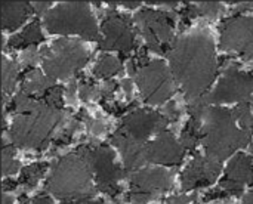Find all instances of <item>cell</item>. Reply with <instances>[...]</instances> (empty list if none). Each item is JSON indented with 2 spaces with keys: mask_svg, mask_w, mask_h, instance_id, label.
<instances>
[{
  "mask_svg": "<svg viewBox=\"0 0 253 204\" xmlns=\"http://www.w3.org/2000/svg\"><path fill=\"white\" fill-rule=\"evenodd\" d=\"M170 71L188 101L205 96L216 77L218 61L211 34L205 30L191 31L175 40L168 53Z\"/></svg>",
  "mask_w": 253,
  "mask_h": 204,
  "instance_id": "6da1fadb",
  "label": "cell"
},
{
  "mask_svg": "<svg viewBox=\"0 0 253 204\" xmlns=\"http://www.w3.org/2000/svg\"><path fill=\"white\" fill-rule=\"evenodd\" d=\"M12 110L15 117L10 124V141L28 150L47 147L59 124L64 122V113L59 108L21 92L12 99Z\"/></svg>",
  "mask_w": 253,
  "mask_h": 204,
  "instance_id": "7a4b0ae2",
  "label": "cell"
},
{
  "mask_svg": "<svg viewBox=\"0 0 253 204\" xmlns=\"http://www.w3.org/2000/svg\"><path fill=\"white\" fill-rule=\"evenodd\" d=\"M202 122V144L212 160L222 162L251 142V133L237 126L231 110L208 107Z\"/></svg>",
  "mask_w": 253,
  "mask_h": 204,
  "instance_id": "3957f363",
  "label": "cell"
},
{
  "mask_svg": "<svg viewBox=\"0 0 253 204\" xmlns=\"http://www.w3.org/2000/svg\"><path fill=\"white\" fill-rule=\"evenodd\" d=\"M92 181L93 172L87 160L76 151L53 164L46 182V190L59 199L84 200L90 199L98 191Z\"/></svg>",
  "mask_w": 253,
  "mask_h": 204,
  "instance_id": "277c9868",
  "label": "cell"
},
{
  "mask_svg": "<svg viewBox=\"0 0 253 204\" xmlns=\"http://www.w3.org/2000/svg\"><path fill=\"white\" fill-rule=\"evenodd\" d=\"M47 31L53 34H79L86 40L101 39L90 6L86 1L61 3L44 16Z\"/></svg>",
  "mask_w": 253,
  "mask_h": 204,
  "instance_id": "5b68a950",
  "label": "cell"
},
{
  "mask_svg": "<svg viewBox=\"0 0 253 204\" xmlns=\"http://www.w3.org/2000/svg\"><path fill=\"white\" fill-rule=\"evenodd\" d=\"M43 61V70L50 79H68L80 68H83L89 59V53L83 44L71 39H59L53 41L50 47L40 50Z\"/></svg>",
  "mask_w": 253,
  "mask_h": 204,
  "instance_id": "8992f818",
  "label": "cell"
},
{
  "mask_svg": "<svg viewBox=\"0 0 253 204\" xmlns=\"http://www.w3.org/2000/svg\"><path fill=\"white\" fill-rule=\"evenodd\" d=\"M89 163L95 181L96 188L101 193L108 194L110 197H114L117 193H120L119 181L125 176V172L120 169V166L116 163L114 153L107 145H95V147H80L77 150Z\"/></svg>",
  "mask_w": 253,
  "mask_h": 204,
  "instance_id": "52a82bcc",
  "label": "cell"
},
{
  "mask_svg": "<svg viewBox=\"0 0 253 204\" xmlns=\"http://www.w3.org/2000/svg\"><path fill=\"white\" fill-rule=\"evenodd\" d=\"M135 82L150 105H162L168 102L173 92V76L166 64L160 59L147 62L135 73Z\"/></svg>",
  "mask_w": 253,
  "mask_h": 204,
  "instance_id": "ba28073f",
  "label": "cell"
},
{
  "mask_svg": "<svg viewBox=\"0 0 253 204\" xmlns=\"http://www.w3.org/2000/svg\"><path fill=\"white\" fill-rule=\"evenodd\" d=\"M224 77L218 83L213 92L205 95L206 104H230V102H252L253 101V76L237 71L234 61H227Z\"/></svg>",
  "mask_w": 253,
  "mask_h": 204,
  "instance_id": "9c48e42d",
  "label": "cell"
},
{
  "mask_svg": "<svg viewBox=\"0 0 253 204\" xmlns=\"http://www.w3.org/2000/svg\"><path fill=\"white\" fill-rule=\"evenodd\" d=\"M135 22L148 47L156 53H165L173 46V27L170 18L162 10L142 9L135 15Z\"/></svg>",
  "mask_w": 253,
  "mask_h": 204,
  "instance_id": "30bf717a",
  "label": "cell"
},
{
  "mask_svg": "<svg viewBox=\"0 0 253 204\" xmlns=\"http://www.w3.org/2000/svg\"><path fill=\"white\" fill-rule=\"evenodd\" d=\"M221 49L236 52L245 59H253V16L239 15L224 22Z\"/></svg>",
  "mask_w": 253,
  "mask_h": 204,
  "instance_id": "8fae6325",
  "label": "cell"
},
{
  "mask_svg": "<svg viewBox=\"0 0 253 204\" xmlns=\"http://www.w3.org/2000/svg\"><path fill=\"white\" fill-rule=\"evenodd\" d=\"M102 34L98 41L102 50L127 52L135 44V33L129 21L117 12H110L102 22Z\"/></svg>",
  "mask_w": 253,
  "mask_h": 204,
  "instance_id": "7c38bea8",
  "label": "cell"
},
{
  "mask_svg": "<svg viewBox=\"0 0 253 204\" xmlns=\"http://www.w3.org/2000/svg\"><path fill=\"white\" fill-rule=\"evenodd\" d=\"M168 123L169 122L163 114L148 110H135L123 117L120 129L129 133L138 142L147 144L153 135L163 133Z\"/></svg>",
  "mask_w": 253,
  "mask_h": 204,
  "instance_id": "4fadbf2b",
  "label": "cell"
},
{
  "mask_svg": "<svg viewBox=\"0 0 253 204\" xmlns=\"http://www.w3.org/2000/svg\"><path fill=\"white\" fill-rule=\"evenodd\" d=\"M185 148L175 139L170 132H163L157 135L153 141L147 142L144 148V159L147 163L175 166L184 159Z\"/></svg>",
  "mask_w": 253,
  "mask_h": 204,
  "instance_id": "5bb4252c",
  "label": "cell"
},
{
  "mask_svg": "<svg viewBox=\"0 0 253 204\" xmlns=\"http://www.w3.org/2000/svg\"><path fill=\"white\" fill-rule=\"evenodd\" d=\"M130 193L154 197L173 187L172 173L165 169H139L129 173Z\"/></svg>",
  "mask_w": 253,
  "mask_h": 204,
  "instance_id": "9a60e30c",
  "label": "cell"
},
{
  "mask_svg": "<svg viewBox=\"0 0 253 204\" xmlns=\"http://www.w3.org/2000/svg\"><path fill=\"white\" fill-rule=\"evenodd\" d=\"M221 169H222L221 162L212 160L206 156L202 157L197 154L182 172L181 176L182 190L188 191V190L211 185L219 176Z\"/></svg>",
  "mask_w": 253,
  "mask_h": 204,
  "instance_id": "2e32d148",
  "label": "cell"
},
{
  "mask_svg": "<svg viewBox=\"0 0 253 204\" xmlns=\"http://www.w3.org/2000/svg\"><path fill=\"white\" fill-rule=\"evenodd\" d=\"M253 182V163L252 159L239 154L236 156L225 169V178L221 182V190L227 194H242L246 185Z\"/></svg>",
  "mask_w": 253,
  "mask_h": 204,
  "instance_id": "e0dca14e",
  "label": "cell"
},
{
  "mask_svg": "<svg viewBox=\"0 0 253 204\" xmlns=\"http://www.w3.org/2000/svg\"><path fill=\"white\" fill-rule=\"evenodd\" d=\"M111 144L120 151L122 157H123V164H125V170L127 173H132L135 170H139L141 166L145 162L144 159V148L147 144H141L136 139H133L129 133H126L123 129L116 130L111 135Z\"/></svg>",
  "mask_w": 253,
  "mask_h": 204,
  "instance_id": "ac0fdd59",
  "label": "cell"
},
{
  "mask_svg": "<svg viewBox=\"0 0 253 204\" xmlns=\"http://www.w3.org/2000/svg\"><path fill=\"white\" fill-rule=\"evenodd\" d=\"M1 27L7 31L16 30L33 12V4L28 1H1Z\"/></svg>",
  "mask_w": 253,
  "mask_h": 204,
  "instance_id": "d6986e66",
  "label": "cell"
},
{
  "mask_svg": "<svg viewBox=\"0 0 253 204\" xmlns=\"http://www.w3.org/2000/svg\"><path fill=\"white\" fill-rule=\"evenodd\" d=\"M55 84V80L49 76H43L37 70H31L25 74L19 92L30 96V98H43L49 89H52Z\"/></svg>",
  "mask_w": 253,
  "mask_h": 204,
  "instance_id": "ffe728a7",
  "label": "cell"
},
{
  "mask_svg": "<svg viewBox=\"0 0 253 204\" xmlns=\"http://www.w3.org/2000/svg\"><path fill=\"white\" fill-rule=\"evenodd\" d=\"M40 41H43V33L40 30V24L36 21V22H31L22 33L13 36L9 41V46L15 49H22L27 46L37 44Z\"/></svg>",
  "mask_w": 253,
  "mask_h": 204,
  "instance_id": "44dd1931",
  "label": "cell"
},
{
  "mask_svg": "<svg viewBox=\"0 0 253 204\" xmlns=\"http://www.w3.org/2000/svg\"><path fill=\"white\" fill-rule=\"evenodd\" d=\"M18 74H19L18 64L3 58V61H1V86H3V96H4L3 99H4V102L7 101V95L12 93L13 89H15Z\"/></svg>",
  "mask_w": 253,
  "mask_h": 204,
  "instance_id": "7402d4cb",
  "label": "cell"
},
{
  "mask_svg": "<svg viewBox=\"0 0 253 204\" xmlns=\"http://www.w3.org/2000/svg\"><path fill=\"white\" fill-rule=\"evenodd\" d=\"M181 145L187 150H194L202 142V120L191 119L181 135Z\"/></svg>",
  "mask_w": 253,
  "mask_h": 204,
  "instance_id": "603a6c76",
  "label": "cell"
},
{
  "mask_svg": "<svg viewBox=\"0 0 253 204\" xmlns=\"http://www.w3.org/2000/svg\"><path fill=\"white\" fill-rule=\"evenodd\" d=\"M120 70H122V64L117 58H114L111 55H102L93 68V74H95V77H99V79L105 77L107 79V77L117 74Z\"/></svg>",
  "mask_w": 253,
  "mask_h": 204,
  "instance_id": "cb8c5ba5",
  "label": "cell"
},
{
  "mask_svg": "<svg viewBox=\"0 0 253 204\" xmlns=\"http://www.w3.org/2000/svg\"><path fill=\"white\" fill-rule=\"evenodd\" d=\"M231 113L239 126L251 133L253 130V101L239 104L234 110H231Z\"/></svg>",
  "mask_w": 253,
  "mask_h": 204,
  "instance_id": "d4e9b609",
  "label": "cell"
},
{
  "mask_svg": "<svg viewBox=\"0 0 253 204\" xmlns=\"http://www.w3.org/2000/svg\"><path fill=\"white\" fill-rule=\"evenodd\" d=\"M47 169V164L44 163H37V164H33V166H28L24 169L22 172V176L21 179L18 181V185H22L25 188H33L37 185L39 179L44 175Z\"/></svg>",
  "mask_w": 253,
  "mask_h": 204,
  "instance_id": "484cf974",
  "label": "cell"
},
{
  "mask_svg": "<svg viewBox=\"0 0 253 204\" xmlns=\"http://www.w3.org/2000/svg\"><path fill=\"white\" fill-rule=\"evenodd\" d=\"M21 167L19 162L15 160V150L12 145H3L1 148V169H3V176H9L18 172Z\"/></svg>",
  "mask_w": 253,
  "mask_h": 204,
  "instance_id": "4316f807",
  "label": "cell"
},
{
  "mask_svg": "<svg viewBox=\"0 0 253 204\" xmlns=\"http://www.w3.org/2000/svg\"><path fill=\"white\" fill-rule=\"evenodd\" d=\"M40 99H43L46 104H49V105H52V107L61 110L62 105H64V89H62L61 86H53V87L49 89V90L46 92V95H44L43 98H40Z\"/></svg>",
  "mask_w": 253,
  "mask_h": 204,
  "instance_id": "83f0119b",
  "label": "cell"
},
{
  "mask_svg": "<svg viewBox=\"0 0 253 204\" xmlns=\"http://www.w3.org/2000/svg\"><path fill=\"white\" fill-rule=\"evenodd\" d=\"M196 6L199 9V13L205 16H216L222 9L219 1H202V3H196Z\"/></svg>",
  "mask_w": 253,
  "mask_h": 204,
  "instance_id": "f1b7e54d",
  "label": "cell"
},
{
  "mask_svg": "<svg viewBox=\"0 0 253 204\" xmlns=\"http://www.w3.org/2000/svg\"><path fill=\"white\" fill-rule=\"evenodd\" d=\"M79 92H80V96L83 101H90L92 98L95 96H101L99 93V89H96L92 83H87V82H82L80 86H79Z\"/></svg>",
  "mask_w": 253,
  "mask_h": 204,
  "instance_id": "f546056e",
  "label": "cell"
},
{
  "mask_svg": "<svg viewBox=\"0 0 253 204\" xmlns=\"http://www.w3.org/2000/svg\"><path fill=\"white\" fill-rule=\"evenodd\" d=\"M163 116L168 119V122H175V120L179 119V111H178L176 104H175L173 101H169V102L166 104V107H165V110H163Z\"/></svg>",
  "mask_w": 253,
  "mask_h": 204,
  "instance_id": "4dcf8cb0",
  "label": "cell"
},
{
  "mask_svg": "<svg viewBox=\"0 0 253 204\" xmlns=\"http://www.w3.org/2000/svg\"><path fill=\"white\" fill-rule=\"evenodd\" d=\"M84 119L87 120L86 123H87V126H89V130L93 133V135H101V133H104L105 132V129H107V126L102 123V122H99V120H92L90 117H87L86 114H84Z\"/></svg>",
  "mask_w": 253,
  "mask_h": 204,
  "instance_id": "1f68e13d",
  "label": "cell"
},
{
  "mask_svg": "<svg viewBox=\"0 0 253 204\" xmlns=\"http://www.w3.org/2000/svg\"><path fill=\"white\" fill-rule=\"evenodd\" d=\"M116 87H117V83H116V82H113V80H107V82L101 86L99 93H101V96H102V98H111V95L114 93Z\"/></svg>",
  "mask_w": 253,
  "mask_h": 204,
  "instance_id": "d6a6232c",
  "label": "cell"
},
{
  "mask_svg": "<svg viewBox=\"0 0 253 204\" xmlns=\"http://www.w3.org/2000/svg\"><path fill=\"white\" fill-rule=\"evenodd\" d=\"M50 3L49 1H36L33 4V10H36V13H43L49 9Z\"/></svg>",
  "mask_w": 253,
  "mask_h": 204,
  "instance_id": "836d02e7",
  "label": "cell"
},
{
  "mask_svg": "<svg viewBox=\"0 0 253 204\" xmlns=\"http://www.w3.org/2000/svg\"><path fill=\"white\" fill-rule=\"evenodd\" d=\"M166 204H190V199L185 196H173L166 202Z\"/></svg>",
  "mask_w": 253,
  "mask_h": 204,
  "instance_id": "e575fe53",
  "label": "cell"
},
{
  "mask_svg": "<svg viewBox=\"0 0 253 204\" xmlns=\"http://www.w3.org/2000/svg\"><path fill=\"white\" fill-rule=\"evenodd\" d=\"M31 204H53L47 196H37L31 200Z\"/></svg>",
  "mask_w": 253,
  "mask_h": 204,
  "instance_id": "d590c367",
  "label": "cell"
},
{
  "mask_svg": "<svg viewBox=\"0 0 253 204\" xmlns=\"http://www.w3.org/2000/svg\"><path fill=\"white\" fill-rule=\"evenodd\" d=\"M62 204H102V202L92 200V199H84V200H77V202H65Z\"/></svg>",
  "mask_w": 253,
  "mask_h": 204,
  "instance_id": "8d00e7d4",
  "label": "cell"
},
{
  "mask_svg": "<svg viewBox=\"0 0 253 204\" xmlns=\"http://www.w3.org/2000/svg\"><path fill=\"white\" fill-rule=\"evenodd\" d=\"M122 86H123V90L126 92V95H132V83H130V80H123Z\"/></svg>",
  "mask_w": 253,
  "mask_h": 204,
  "instance_id": "74e56055",
  "label": "cell"
},
{
  "mask_svg": "<svg viewBox=\"0 0 253 204\" xmlns=\"http://www.w3.org/2000/svg\"><path fill=\"white\" fill-rule=\"evenodd\" d=\"M139 3H141V1H119V4H122V6H125V7H130V9L138 7Z\"/></svg>",
  "mask_w": 253,
  "mask_h": 204,
  "instance_id": "f35d334b",
  "label": "cell"
},
{
  "mask_svg": "<svg viewBox=\"0 0 253 204\" xmlns=\"http://www.w3.org/2000/svg\"><path fill=\"white\" fill-rule=\"evenodd\" d=\"M243 202H245V204H253V190L252 191H249V193L245 196Z\"/></svg>",
  "mask_w": 253,
  "mask_h": 204,
  "instance_id": "ab89813d",
  "label": "cell"
},
{
  "mask_svg": "<svg viewBox=\"0 0 253 204\" xmlns=\"http://www.w3.org/2000/svg\"><path fill=\"white\" fill-rule=\"evenodd\" d=\"M13 203V199H12V196H7L6 193L3 194V204H12Z\"/></svg>",
  "mask_w": 253,
  "mask_h": 204,
  "instance_id": "60d3db41",
  "label": "cell"
}]
</instances>
